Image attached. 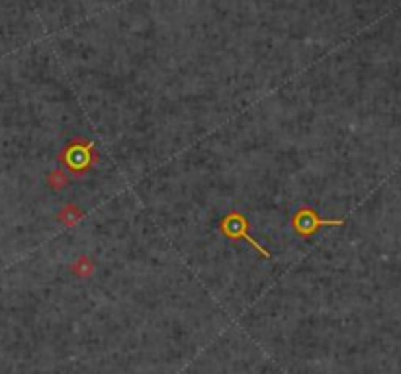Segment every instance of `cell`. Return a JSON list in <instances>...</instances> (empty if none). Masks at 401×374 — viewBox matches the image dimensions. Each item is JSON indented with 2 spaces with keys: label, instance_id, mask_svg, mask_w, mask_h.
<instances>
[{
  "label": "cell",
  "instance_id": "cell-1",
  "mask_svg": "<svg viewBox=\"0 0 401 374\" xmlns=\"http://www.w3.org/2000/svg\"><path fill=\"white\" fill-rule=\"evenodd\" d=\"M59 161L73 177H83L84 173L96 163L98 155L92 143L84 141V139H77V141H70L69 145L61 151Z\"/></svg>",
  "mask_w": 401,
  "mask_h": 374
},
{
  "label": "cell",
  "instance_id": "cell-2",
  "mask_svg": "<svg viewBox=\"0 0 401 374\" xmlns=\"http://www.w3.org/2000/svg\"><path fill=\"white\" fill-rule=\"evenodd\" d=\"M250 223L249 220L241 214V212H231L223 218L220 222V232H222L223 237L231 239V241H247L250 247H255V251L259 255H263L264 259L270 257V253L264 249L261 243H257L253 237H250Z\"/></svg>",
  "mask_w": 401,
  "mask_h": 374
},
{
  "label": "cell",
  "instance_id": "cell-3",
  "mask_svg": "<svg viewBox=\"0 0 401 374\" xmlns=\"http://www.w3.org/2000/svg\"><path fill=\"white\" fill-rule=\"evenodd\" d=\"M345 220H325L315 214V210L309 206H302L294 214L292 218V227L300 237L313 236L321 227H335V225H343Z\"/></svg>",
  "mask_w": 401,
  "mask_h": 374
},
{
  "label": "cell",
  "instance_id": "cell-4",
  "mask_svg": "<svg viewBox=\"0 0 401 374\" xmlns=\"http://www.w3.org/2000/svg\"><path fill=\"white\" fill-rule=\"evenodd\" d=\"M73 273L79 275V277H88V275H92V263H90L86 257H83V259H79V261L75 263Z\"/></svg>",
  "mask_w": 401,
  "mask_h": 374
},
{
  "label": "cell",
  "instance_id": "cell-5",
  "mask_svg": "<svg viewBox=\"0 0 401 374\" xmlns=\"http://www.w3.org/2000/svg\"><path fill=\"white\" fill-rule=\"evenodd\" d=\"M81 218V212L75 208V206H67V208L61 212V220L67 223V225H73L75 222H79Z\"/></svg>",
  "mask_w": 401,
  "mask_h": 374
},
{
  "label": "cell",
  "instance_id": "cell-6",
  "mask_svg": "<svg viewBox=\"0 0 401 374\" xmlns=\"http://www.w3.org/2000/svg\"><path fill=\"white\" fill-rule=\"evenodd\" d=\"M49 182H51V186H53L55 190L63 188L65 182H67V180H65V173H63V171H55V173L51 175V180H49Z\"/></svg>",
  "mask_w": 401,
  "mask_h": 374
}]
</instances>
